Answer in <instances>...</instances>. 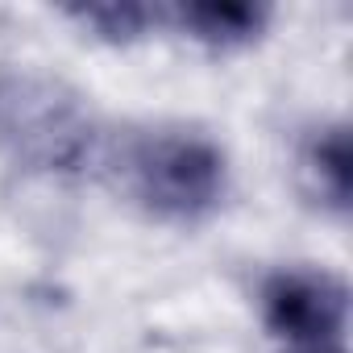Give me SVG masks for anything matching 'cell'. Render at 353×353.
Segmentation results:
<instances>
[{
  "label": "cell",
  "instance_id": "6da1fadb",
  "mask_svg": "<svg viewBox=\"0 0 353 353\" xmlns=\"http://www.w3.org/2000/svg\"><path fill=\"white\" fill-rule=\"evenodd\" d=\"M129 192L158 216L196 221L225 192V154L200 133H145L125 145Z\"/></svg>",
  "mask_w": 353,
  "mask_h": 353
},
{
  "label": "cell",
  "instance_id": "7a4b0ae2",
  "mask_svg": "<svg viewBox=\"0 0 353 353\" xmlns=\"http://www.w3.org/2000/svg\"><path fill=\"white\" fill-rule=\"evenodd\" d=\"M92 121L59 83L46 79H0V145L17 158L71 170L92 158Z\"/></svg>",
  "mask_w": 353,
  "mask_h": 353
},
{
  "label": "cell",
  "instance_id": "3957f363",
  "mask_svg": "<svg viewBox=\"0 0 353 353\" xmlns=\"http://www.w3.org/2000/svg\"><path fill=\"white\" fill-rule=\"evenodd\" d=\"M262 307H266V324L279 336L295 341L299 349L328 345L345 324V287L316 270H287L266 283Z\"/></svg>",
  "mask_w": 353,
  "mask_h": 353
},
{
  "label": "cell",
  "instance_id": "277c9868",
  "mask_svg": "<svg viewBox=\"0 0 353 353\" xmlns=\"http://www.w3.org/2000/svg\"><path fill=\"white\" fill-rule=\"evenodd\" d=\"M174 21H179L192 38L212 42V46H233L245 42L262 30L266 13L250 9V5H183L174 9Z\"/></svg>",
  "mask_w": 353,
  "mask_h": 353
},
{
  "label": "cell",
  "instance_id": "5b68a950",
  "mask_svg": "<svg viewBox=\"0 0 353 353\" xmlns=\"http://www.w3.org/2000/svg\"><path fill=\"white\" fill-rule=\"evenodd\" d=\"M307 170L316 174L320 192L332 200V204H345L349 200V141L341 129L324 133L320 141H312L307 150Z\"/></svg>",
  "mask_w": 353,
  "mask_h": 353
},
{
  "label": "cell",
  "instance_id": "8992f818",
  "mask_svg": "<svg viewBox=\"0 0 353 353\" xmlns=\"http://www.w3.org/2000/svg\"><path fill=\"white\" fill-rule=\"evenodd\" d=\"M299 353H341V349H328V345H303Z\"/></svg>",
  "mask_w": 353,
  "mask_h": 353
}]
</instances>
